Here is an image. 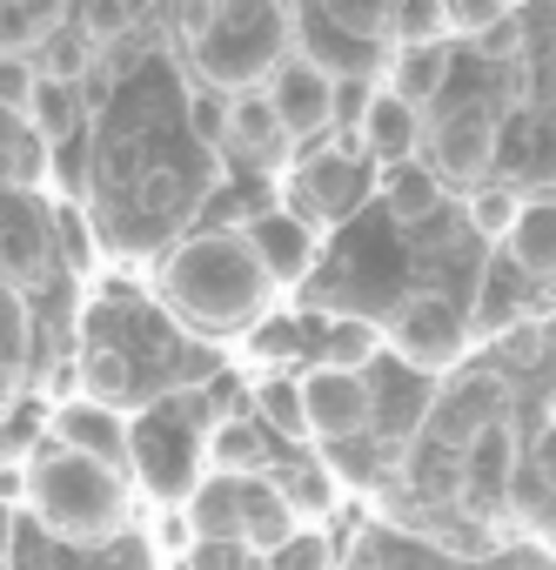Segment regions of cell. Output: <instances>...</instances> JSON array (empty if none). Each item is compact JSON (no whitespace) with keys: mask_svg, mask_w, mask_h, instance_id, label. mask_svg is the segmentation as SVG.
I'll list each match as a JSON object with an SVG mask.
<instances>
[{"mask_svg":"<svg viewBox=\"0 0 556 570\" xmlns=\"http://www.w3.org/2000/svg\"><path fill=\"white\" fill-rule=\"evenodd\" d=\"M155 282H161V303L208 336L268 323V296H275V282L261 275L241 235H188L181 248L161 255Z\"/></svg>","mask_w":556,"mask_h":570,"instance_id":"1","label":"cell"},{"mask_svg":"<svg viewBox=\"0 0 556 570\" xmlns=\"http://www.w3.org/2000/svg\"><path fill=\"white\" fill-rule=\"evenodd\" d=\"M188 48H195V68H201L208 88H221V95L261 88L296 55V8H268V0H208V28Z\"/></svg>","mask_w":556,"mask_h":570,"instance_id":"2","label":"cell"},{"mask_svg":"<svg viewBox=\"0 0 556 570\" xmlns=\"http://www.w3.org/2000/svg\"><path fill=\"white\" fill-rule=\"evenodd\" d=\"M28 497H34V517L61 543H81V550L121 537V523H128V476L108 463H88L75 450H54V443L28 463Z\"/></svg>","mask_w":556,"mask_h":570,"instance_id":"3","label":"cell"},{"mask_svg":"<svg viewBox=\"0 0 556 570\" xmlns=\"http://www.w3.org/2000/svg\"><path fill=\"white\" fill-rule=\"evenodd\" d=\"M389 343H396V356H403L409 370L436 376V370H456V363H463L469 323H463V309H456L449 296L416 289V296L396 303V316H389Z\"/></svg>","mask_w":556,"mask_h":570,"instance_id":"4","label":"cell"},{"mask_svg":"<svg viewBox=\"0 0 556 570\" xmlns=\"http://www.w3.org/2000/svg\"><path fill=\"white\" fill-rule=\"evenodd\" d=\"M496 141H503V108L489 101H456L436 128H429V155H436V175L449 181H476L489 161H496Z\"/></svg>","mask_w":556,"mask_h":570,"instance_id":"5","label":"cell"},{"mask_svg":"<svg viewBox=\"0 0 556 570\" xmlns=\"http://www.w3.org/2000/svg\"><path fill=\"white\" fill-rule=\"evenodd\" d=\"M429 410H436V376H423L409 363H396V370L376 363L369 370V436H383L389 450H403V443L423 436Z\"/></svg>","mask_w":556,"mask_h":570,"instance_id":"6","label":"cell"},{"mask_svg":"<svg viewBox=\"0 0 556 570\" xmlns=\"http://www.w3.org/2000/svg\"><path fill=\"white\" fill-rule=\"evenodd\" d=\"M261 95H268V108H275V121H282L289 141H309V135H322L336 121V75H322L302 55H289L282 68H275L261 81Z\"/></svg>","mask_w":556,"mask_h":570,"instance_id":"7","label":"cell"},{"mask_svg":"<svg viewBox=\"0 0 556 570\" xmlns=\"http://www.w3.org/2000/svg\"><path fill=\"white\" fill-rule=\"evenodd\" d=\"M302 403H309V436H316V443L369 436V376L309 363V370H302Z\"/></svg>","mask_w":556,"mask_h":570,"instance_id":"8","label":"cell"},{"mask_svg":"<svg viewBox=\"0 0 556 570\" xmlns=\"http://www.w3.org/2000/svg\"><path fill=\"white\" fill-rule=\"evenodd\" d=\"M456 470H463V483H456L463 510L469 517H496L509 503V476H516V430H509V416H496L489 430H476L469 450L456 456Z\"/></svg>","mask_w":556,"mask_h":570,"instance_id":"9","label":"cell"},{"mask_svg":"<svg viewBox=\"0 0 556 570\" xmlns=\"http://www.w3.org/2000/svg\"><path fill=\"white\" fill-rule=\"evenodd\" d=\"M241 242H248V255L261 262V275L275 282V289H289V282H302V275L316 268V228H309L302 215H289V208L248 215Z\"/></svg>","mask_w":556,"mask_h":570,"instance_id":"10","label":"cell"},{"mask_svg":"<svg viewBox=\"0 0 556 570\" xmlns=\"http://www.w3.org/2000/svg\"><path fill=\"white\" fill-rule=\"evenodd\" d=\"M48 430H54V450H75L88 463L128 470V430H121L115 410H101V403H61Z\"/></svg>","mask_w":556,"mask_h":570,"instance_id":"11","label":"cell"},{"mask_svg":"<svg viewBox=\"0 0 556 570\" xmlns=\"http://www.w3.org/2000/svg\"><path fill=\"white\" fill-rule=\"evenodd\" d=\"M356 141L369 148V161H383V168H403V161H416V148L429 141V121H423L409 101H396V95H376V101H369V115H363V128H356Z\"/></svg>","mask_w":556,"mask_h":570,"instance_id":"12","label":"cell"},{"mask_svg":"<svg viewBox=\"0 0 556 570\" xmlns=\"http://www.w3.org/2000/svg\"><path fill=\"white\" fill-rule=\"evenodd\" d=\"M235 537L255 543L261 557H268V550H282V543L296 537V517H289L282 490L261 483V476H235Z\"/></svg>","mask_w":556,"mask_h":570,"instance_id":"13","label":"cell"},{"mask_svg":"<svg viewBox=\"0 0 556 570\" xmlns=\"http://www.w3.org/2000/svg\"><path fill=\"white\" fill-rule=\"evenodd\" d=\"M449 75H456L449 41H436V48H389V88H383V95H396V101H409V108L423 115L429 101H443Z\"/></svg>","mask_w":556,"mask_h":570,"instance_id":"14","label":"cell"},{"mask_svg":"<svg viewBox=\"0 0 556 570\" xmlns=\"http://www.w3.org/2000/svg\"><path fill=\"white\" fill-rule=\"evenodd\" d=\"M503 248H509V262H516L529 282L556 275V195H523V208H516Z\"/></svg>","mask_w":556,"mask_h":570,"instance_id":"15","label":"cell"},{"mask_svg":"<svg viewBox=\"0 0 556 570\" xmlns=\"http://www.w3.org/2000/svg\"><path fill=\"white\" fill-rule=\"evenodd\" d=\"M248 403H255V423H261L268 436L309 443V403H302V376H296V370H261L255 390H248Z\"/></svg>","mask_w":556,"mask_h":570,"instance_id":"16","label":"cell"},{"mask_svg":"<svg viewBox=\"0 0 556 570\" xmlns=\"http://www.w3.org/2000/svg\"><path fill=\"white\" fill-rule=\"evenodd\" d=\"M208 463H215L221 476H268L275 436H268L255 416H221V423H208Z\"/></svg>","mask_w":556,"mask_h":570,"instance_id":"17","label":"cell"},{"mask_svg":"<svg viewBox=\"0 0 556 570\" xmlns=\"http://www.w3.org/2000/svg\"><path fill=\"white\" fill-rule=\"evenodd\" d=\"M54 262V235H48V215L34 208H14V215H0V268L8 275H48Z\"/></svg>","mask_w":556,"mask_h":570,"instance_id":"18","label":"cell"},{"mask_svg":"<svg viewBox=\"0 0 556 570\" xmlns=\"http://www.w3.org/2000/svg\"><path fill=\"white\" fill-rule=\"evenodd\" d=\"M322 370H349V376H369L383 363V330L369 316H336L322 323V350H316Z\"/></svg>","mask_w":556,"mask_h":570,"instance_id":"19","label":"cell"},{"mask_svg":"<svg viewBox=\"0 0 556 570\" xmlns=\"http://www.w3.org/2000/svg\"><path fill=\"white\" fill-rule=\"evenodd\" d=\"M68 28V8L54 0H0V55H41Z\"/></svg>","mask_w":556,"mask_h":570,"instance_id":"20","label":"cell"},{"mask_svg":"<svg viewBox=\"0 0 556 570\" xmlns=\"http://www.w3.org/2000/svg\"><path fill=\"white\" fill-rule=\"evenodd\" d=\"M48 181V141L28 128V115L0 108V188H41Z\"/></svg>","mask_w":556,"mask_h":570,"instance_id":"21","label":"cell"},{"mask_svg":"<svg viewBox=\"0 0 556 570\" xmlns=\"http://www.w3.org/2000/svg\"><path fill=\"white\" fill-rule=\"evenodd\" d=\"M383 202H389V215H396L403 228H423V222L443 208V175H436L429 161H403V168H389Z\"/></svg>","mask_w":556,"mask_h":570,"instance_id":"22","label":"cell"},{"mask_svg":"<svg viewBox=\"0 0 556 570\" xmlns=\"http://www.w3.org/2000/svg\"><path fill=\"white\" fill-rule=\"evenodd\" d=\"M228 141H235L241 155H275V148H289V135H282V121H275V108H268L261 88H241V95L228 101Z\"/></svg>","mask_w":556,"mask_h":570,"instance_id":"23","label":"cell"},{"mask_svg":"<svg viewBox=\"0 0 556 570\" xmlns=\"http://www.w3.org/2000/svg\"><path fill=\"white\" fill-rule=\"evenodd\" d=\"M529 309V275L503 255V262H489V275H483V303H476V323L483 330H509L516 316Z\"/></svg>","mask_w":556,"mask_h":570,"instance_id":"24","label":"cell"},{"mask_svg":"<svg viewBox=\"0 0 556 570\" xmlns=\"http://www.w3.org/2000/svg\"><path fill=\"white\" fill-rule=\"evenodd\" d=\"M81 121H88L81 88H68V81H41V88H34V101H28V128H34L41 141H68V135H81Z\"/></svg>","mask_w":556,"mask_h":570,"instance_id":"25","label":"cell"},{"mask_svg":"<svg viewBox=\"0 0 556 570\" xmlns=\"http://www.w3.org/2000/svg\"><path fill=\"white\" fill-rule=\"evenodd\" d=\"M436 41H449V0H396L389 48H436Z\"/></svg>","mask_w":556,"mask_h":570,"instance_id":"26","label":"cell"},{"mask_svg":"<svg viewBox=\"0 0 556 570\" xmlns=\"http://www.w3.org/2000/svg\"><path fill=\"white\" fill-rule=\"evenodd\" d=\"M389 8L396 0H322V21L349 41V48H363V41H389Z\"/></svg>","mask_w":556,"mask_h":570,"instance_id":"27","label":"cell"},{"mask_svg":"<svg viewBox=\"0 0 556 570\" xmlns=\"http://www.w3.org/2000/svg\"><path fill=\"white\" fill-rule=\"evenodd\" d=\"M275 490H282V503H289V517H296V530L336 510V483H329V470H316V463H302V470H289L282 483H275Z\"/></svg>","mask_w":556,"mask_h":570,"instance_id":"28","label":"cell"},{"mask_svg":"<svg viewBox=\"0 0 556 570\" xmlns=\"http://www.w3.org/2000/svg\"><path fill=\"white\" fill-rule=\"evenodd\" d=\"M95 61H101V48H88L81 35H54L41 55H34V68H41V81H68V88H81L88 75H95Z\"/></svg>","mask_w":556,"mask_h":570,"instance_id":"29","label":"cell"},{"mask_svg":"<svg viewBox=\"0 0 556 570\" xmlns=\"http://www.w3.org/2000/svg\"><path fill=\"white\" fill-rule=\"evenodd\" d=\"M389 463H396V450H389L383 436H349V443H329V476L342 470L349 483H376Z\"/></svg>","mask_w":556,"mask_h":570,"instance_id":"30","label":"cell"},{"mask_svg":"<svg viewBox=\"0 0 556 570\" xmlns=\"http://www.w3.org/2000/svg\"><path fill=\"white\" fill-rule=\"evenodd\" d=\"M228 101H235V95H221V88H208V81L188 88V135H195L201 148H228Z\"/></svg>","mask_w":556,"mask_h":570,"instance_id":"31","label":"cell"},{"mask_svg":"<svg viewBox=\"0 0 556 570\" xmlns=\"http://www.w3.org/2000/svg\"><path fill=\"white\" fill-rule=\"evenodd\" d=\"M181 557H188V570H268V557L241 537H195Z\"/></svg>","mask_w":556,"mask_h":570,"instance_id":"32","label":"cell"},{"mask_svg":"<svg viewBox=\"0 0 556 570\" xmlns=\"http://www.w3.org/2000/svg\"><path fill=\"white\" fill-rule=\"evenodd\" d=\"M81 370H88V403H101V410H115V403L135 390V363H128L121 350H95Z\"/></svg>","mask_w":556,"mask_h":570,"instance_id":"33","label":"cell"},{"mask_svg":"<svg viewBox=\"0 0 556 570\" xmlns=\"http://www.w3.org/2000/svg\"><path fill=\"white\" fill-rule=\"evenodd\" d=\"M336 543L322 537V530H296L282 550H268V570H336Z\"/></svg>","mask_w":556,"mask_h":570,"instance_id":"34","label":"cell"},{"mask_svg":"<svg viewBox=\"0 0 556 570\" xmlns=\"http://www.w3.org/2000/svg\"><path fill=\"white\" fill-rule=\"evenodd\" d=\"M516 208H523V195H516V188H489V181H483V188L469 195V228L503 242V235H509V222H516Z\"/></svg>","mask_w":556,"mask_h":570,"instance_id":"35","label":"cell"},{"mask_svg":"<svg viewBox=\"0 0 556 570\" xmlns=\"http://www.w3.org/2000/svg\"><path fill=\"white\" fill-rule=\"evenodd\" d=\"M135 28V8H121V0H88V8H81V41L88 48H121V35Z\"/></svg>","mask_w":556,"mask_h":570,"instance_id":"36","label":"cell"},{"mask_svg":"<svg viewBox=\"0 0 556 570\" xmlns=\"http://www.w3.org/2000/svg\"><path fill=\"white\" fill-rule=\"evenodd\" d=\"M34 88H41L34 55H0V108H8V115H28Z\"/></svg>","mask_w":556,"mask_h":570,"instance_id":"37","label":"cell"},{"mask_svg":"<svg viewBox=\"0 0 556 570\" xmlns=\"http://www.w3.org/2000/svg\"><path fill=\"white\" fill-rule=\"evenodd\" d=\"M248 350H255L261 363H289V356L302 350V330H296V316H268V323H255V330H248Z\"/></svg>","mask_w":556,"mask_h":570,"instance_id":"38","label":"cell"},{"mask_svg":"<svg viewBox=\"0 0 556 570\" xmlns=\"http://www.w3.org/2000/svg\"><path fill=\"white\" fill-rule=\"evenodd\" d=\"M509 14V0H449V35H496Z\"/></svg>","mask_w":556,"mask_h":570,"instance_id":"39","label":"cell"},{"mask_svg":"<svg viewBox=\"0 0 556 570\" xmlns=\"http://www.w3.org/2000/svg\"><path fill=\"white\" fill-rule=\"evenodd\" d=\"M536 476H543V490L556 497V416H549L543 436H536Z\"/></svg>","mask_w":556,"mask_h":570,"instance_id":"40","label":"cell"},{"mask_svg":"<svg viewBox=\"0 0 556 570\" xmlns=\"http://www.w3.org/2000/svg\"><path fill=\"white\" fill-rule=\"evenodd\" d=\"M175 195H181V188H175L168 168H148V175H141V202H148V208H168Z\"/></svg>","mask_w":556,"mask_h":570,"instance_id":"41","label":"cell"},{"mask_svg":"<svg viewBox=\"0 0 556 570\" xmlns=\"http://www.w3.org/2000/svg\"><path fill=\"white\" fill-rule=\"evenodd\" d=\"M8 550H14V503L0 497V557H8Z\"/></svg>","mask_w":556,"mask_h":570,"instance_id":"42","label":"cell"}]
</instances>
